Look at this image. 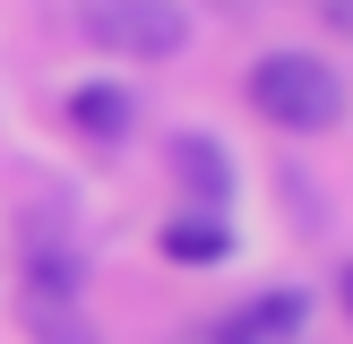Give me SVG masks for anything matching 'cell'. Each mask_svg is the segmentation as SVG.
Masks as SVG:
<instances>
[{
  "label": "cell",
  "mask_w": 353,
  "mask_h": 344,
  "mask_svg": "<svg viewBox=\"0 0 353 344\" xmlns=\"http://www.w3.org/2000/svg\"><path fill=\"white\" fill-rule=\"evenodd\" d=\"M250 112L276 120V129H336L345 112V78L319 61V52H268V61L250 69Z\"/></svg>",
  "instance_id": "6da1fadb"
},
{
  "label": "cell",
  "mask_w": 353,
  "mask_h": 344,
  "mask_svg": "<svg viewBox=\"0 0 353 344\" xmlns=\"http://www.w3.org/2000/svg\"><path fill=\"white\" fill-rule=\"evenodd\" d=\"M86 43L130 52V61H181L190 52V9L181 0H78Z\"/></svg>",
  "instance_id": "7a4b0ae2"
},
{
  "label": "cell",
  "mask_w": 353,
  "mask_h": 344,
  "mask_svg": "<svg viewBox=\"0 0 353 344\" xmlns=\"http://www.w3.org/2000/svg\"><path fill=\"white\" fill-rule=\"evenodd\" d=\"M69 129L95 138V147H121L138 129V95L130 86H69Z\"/></svg>",
  "instance_id": "3957f363"
},
{
  "label": "cell",
  "mask_w": 353,
  "mask_h": 344,
  "mask_svg": "<svg viewBox=\"0 0 353 344\" xmlns=\"http://www.w3.org/2000/svg\"><path fill=\"white\" fill-rule=\"evenodd\" d=\"M302 292H259L241 319H224V344H293L302 336Z\"/></svg>",
  "instance_id": "277c9868"
},
{
  "label": "cell",
  "mask_w": 353,
  "mask_h": 344,
  "mask_svg": "<svg viewBox=\"0 0 353 344\" xmlns=\"http://www.w3.org/2000/svg\"><path fill=\"white\" fill-rule=\"evenodd\" d=\"M172 172H181V189L199 206H224V189H233V155L216 138H172Z\"/></svg>",
  "instance_id": "5b68a950"
},
{
  "label": "cell",
  "mask_w": 353,
  "mask_h": 344,
  "mask_svg": "<svg viewBox=\"0 0 353 344\" xmlns=\"http://www.w3.org/2000/svg\"><path fill=\"white\" fill-rule=\"evenodd\" d=\"M224 250H233V233H224L216 215H172L164 224V258L172 267H216Z\"/></svg>",
  "instance_id": "8992f818"
},
{
  "label": "cell",
  "mask_w": 353,
  "mask_h": 344,
  "mask_svg": "<svg viewBox=\"0 0 353 344\" xmlns=\"http://www.w3.org/2000/svg\"><path fill=\"white\" fill-rule=\"evenodd\" d=\"M336 292H345V310H353V267H345V284H336Z\"/></svg>",
  "instance_id": "52a82bcc"
}]
</instances>
